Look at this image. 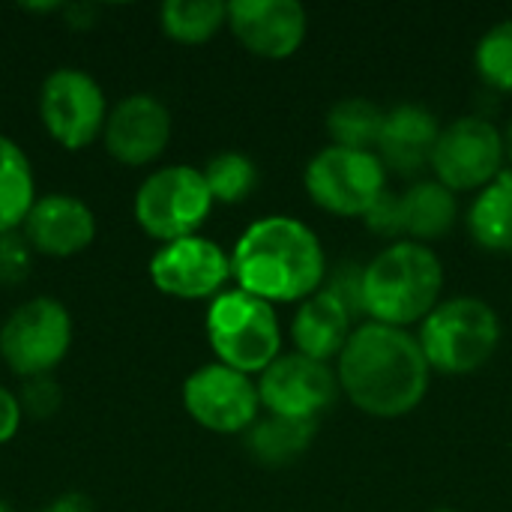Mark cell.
<instances>
[{
    "mask_svg": "<svg viewBox=\"0 0 512 512\" xmlns=\"http://www.w3.org/2000/svg\"><path fill=\"white\" fill-rule=\"evenodd\" d=\"M309 198L336 216H366L387 192V168L372 150L324 147L303 174Z\"/></svg>",
    "mask_w": 512,
    "mask_h": 512,
    "instance_id": "cell-8",
    "label": "cell"
},
{
    "mask_svg": "<svg viewBox=\"0 0 512 512\" xmlns=\"http://www.w3.org/2000/svg\"><path fill=\"white\" fill-rule=\"evenodd\" d=\"M477 72L495 90L512 93V18L495 24L477 42Z\"/></svg>",
    "mask_w": 512,
    "mask_h": 512,
    "instance_id": "cell-26",
    "label": "cell"
},
{
    "mask_svg": "<svg viewBox=\"0 0 512 512\" xmlns=\"http://www.w3.org/2000/svg\"><path fill=\"white\" fill-rule=\"evenodd\" d=\"M417 339L432 369L465 375L492 360L501 342V321L489 303L477 297H453L429 312Z\"/></svg>",
    "mask_w": 512,
    "mask_h": 512,
    "instance_id": "cell-4",
    "label": "cell"
},
{
    "mask_svg": "<svg viewBox=\"0 0 512 512\" xmlns=\"http://www.w3.org/2000/svg\"><path fill=\"white\" fill-rule=\"evenodd\" d=\"M159 24L168 39L180 45H201L228 24V3L222 0H168L159 6Z\"/></svg>",
    "mask_w": 512,
    "mask_h": 512,
    "instance_id": "cell-23",
    "label": "cell"
},
{
    "mask_svg": "<svg viewBox=\"0 0 512 512\" xmlns=\"http://www.w3.org/2000/svg\"><path fill=\"white\" fill-rule=\"evenodd\" d=\"M171 141V111L153 93H132L120 99L105 120L102 147L105 153L126 165L144 168L153 165Z\"/></svg>",
    "mask_w": 512,
    "mask_h": 512,
    "instance_id": "cell-15",
    "label": "cell"
},
{
    "mask_svg": "<svg viewBox=\"0 0 512 512\" xmlns=\"http://www.w3.org/2000/svg\"><path fill=\"white\" fill-rule=\"evenodd\" d=\"M432 366L420 339L390 324H360L339 354V390L369 417H405L429 390Z\"/></svg>",
    "mask_w": 512,
    "mask_h": 512,
    "instance_id": "cell-1",
    "label": "cell"
},
{
    "mask_svg": "<svg viewBox=\"0 0 512 512\" xmlns=\"http://www.w3.org/2000/svg\"><path fill=\"white\" fill-rule=\"evenodd\" d=\"M18 402H21V411L36 417V420H45V417H54L60 402H63V393H60V384L54 381V375H42V378H30L21 384V393H18Z\"/></svg>",
    "mask_w": 512,
    "mask_h": 512,
    "instance_id": "cell-28",
    "label": "cell"
},
{
    "mask_svg": "<svg viewBox=\"0 0 512 512\" xmlns=\"http://www.w3.org/2000/svg\"><path fill=\"white\" fill-rule=\"evenodd\" d=\"M456 216V192L438 180H420L405 189V195H393L387 189L363 219L381 237H411L414 243H423L444 237L456 225Z\"/></svg>",
    "mask_w": 512,
    "mask_h": 512,
    "instance_id": "cell-14",
    "label": "cell"
},
{
    "mask_svg": "<svg viewBox=\"0 0 512 512\" xmlns=\"http://www.w3.org/2000/svg\"><path fill=\"white\" fill-rule=\"evenodd\" d=\"M315 420H291V417H276L270 414L267 420H255L246 444L249 453L267 465V468H282L297 462L315 441Z\"/></svg>",
    "mask_w": 512,
    "mask_h": 512,
    "instance_id": "cell-21",
    "label": "cell"
},
{
    "mask_svg": "<svg viewBox=\"0 0 512 512\" xmlns=\"http://www.w3.org/2000/svg\"><path fill=\"white\" fill-rule=\"evenodd\" d=\"M39 512H93V504L87 498H81V495H63L51 507H45V510Z\"/></svg>",
    "mask_w": 512,
    "mask_h": 512,
    "instance_id": "cell-31",
    "label": "cell"
},
{
    "mask_svg": "<svg viewBox=\"0 0 512 512\" xmlns=\"http://www.w3.org/2000/svg\"><path fill=\"white\" fill-rule=\"evenodd\" d=\"M504 135L483 117H459L441 126L432 153V171L450 192L486 189L504 171Z\"/></svg>",
    "mask_w": 512,
    "mask_h": 512,
    "instance_id": "cell-10",
    "label": "cell"
},
{
    "mask_svg": "<svg viewBox=\"0 0 512 512\" xmlns=\"http://www.w3.org/2000/svg\"><path fill=\"white\" fill-rule=\"evenodd\" d=\"M435 512H456V510H435Z\"/></svg>",
    "mask_w": 512,
    "mask_h": 512,
    "instance_id": "cell-34",
    "label": "cell"
},
{
    "mask_svg": "<svg viewBox=\"0 0 512 512\" xmlns=\"http://www.w3.org/2000/svg\"><path fill=\"white\" fill-rule=\"evenodd\" d=\"M468 228L477 246L489 252L512 249V171H501L468 210Z\"/></svg>",
    "mask_w": 512,
    "mask_h": 512,
    "instance_id": "cell-22",
    "label": "cell"
},
{
    "mask_svg": "<svg viewBox=\"0 0 512 512\" xmlns=\"http://www.w3.org/2000/svg\"><path fill=\"white\" fill-rule=\"evenodd\" d=\"M36 204V177L27 153L9 135H0V234L21 231Z\"/></svg>",
    "mask_w": 512,
    "mask_h": 512,
    "instance_id": "cell-20",
    "label": "cell"
},
{
    "mask_svg": "<svg viewBox=\"0 0 512 512\" xmlns=\"http://www.w3.org/2000/svg\"><path fill=\"white\" fill-rule=\"evenodd\" d=\"M183 408L207 432L237 435L258 420V384L222 363H207L183 381Z\"/></svg>",
    "mask_w": 512,
    "mask_h": 512,
    "instance_id": "cell-11",
    "label": "cell"
},
{
    "mask_svg": "<svg viewBox=\"0 0 512 512\" xmlns=\"http://www.w3.org/2000/svg\"><path fill=\"white\" fill-rule=\"evenodd\" d=\"M21 234L36 255L72 258L96 240V213L69 192H51L36 198Z\"/></svg>",
    "mask_w": 512,
    "mask_h": 512,
    "instance_id": "cell-17",
    "label": "cell"
},
{
    "mask_svg": "<svg viewBox=\"0 0 512 512\" xmlns=\"http://www.w3.org/2000/svg\"><path fill=\"white\" fill-rule=\"evenodd\" d=\"M444 267L441 258L414 240H396L381 249L363 270L366 312L378 324L408 327L423 324L441 303Z\"/></svg>",
    "mask_w": 512,
    "mask_h": 512,
    "instance_id": "cell-3",
    "label": "cell"
},
{
    "mask_svg": "<svg viewBox=\"0 0 512 512\" xmlns=\"http://www.w3.org/2000/svg\"><path fill=\"white\" fill-rule=\"evenodd\" d=\"M339 393V378L321 360L303 354L276 357L258 378L261 405L276 417L315 420L324 414Z\"/></svg>",
    "mask_w": 512,
    "mask_h": 512,
    "instance_id": "cell-13",
    "label": "cell"
},
{
    "mask_svg": "<svg viewBox=\"0 0 512 512\" xmlns=\"http://www.w3.org/2000/svg\"><path fill=\"white\" fill-rule=\"evenodd\" d=\"M33 255L36 252L30 249L21 231L0 234V285L3 288L21 285L33 270Z\"/></svg>",
    "mask_w": 512,
    "mask_h": 512,
    "instance_id": "cell-27",
    "label": "cell"
},
{
    "mask_svg": "<svg viewBox=\"0 0 512 512\" xmlns=\"http://www.w3.org/2000/svg\"><path fill=\"white\" fill-rule=\"evenodd\" d=\"M207 342L216 363L231 366L243 375L264 372L282 348L279 318L270 303L234 288L210 300L204 318Z\"/></svg>",
    "mask_w": 512,
    "mask_h": 512,
    "instance_id": "cell-5",
    "label": "cell"
},
{
    "mask_svg": "<svg viewBox=\"0 0 512 512\" xmlns=\"http://www.w3.org/2000/svg\"><path fill=\"white\" fill-rule=\"evenodd\" d=\"M327 273L321 240L309 225L291 216H267L252 222L234 252L231 279L237 288L264 303H294L321 291Z\"/></svg>",
    "mask_w": 512,
    "mask_h": 512,
    "instance_id": "cell-2",
    "label": "cell"
},
{
    "mask_svg": "<svg viewBox=\"0 0 512 512\" xmlns=\"http://www.w3.org/2000/svg\"><path fill=\"white\" fill-rule=\"evenodd\" d=\"M150 282L165 297L216 300L231 279V255L201 234L162 243L150 258Z\"/></svg>",
    "mask_w": 512,
    "mask_h": 512,
    "instance_id": "cell-12",
    "label": "cell"
},
{
    "mask_svg": "<svg viewBox=\"0 0 512 512\" xmlns=\"http://www.w3.org/2000/svg\"><path fill=\"white\" fill-rule=\"evenodd\" d=\"M207 189L213 195V201L219 204H240L252 195L255 183H258V168L249 156L225 150L216 153L204 168H201Z\"/></svg>",
    "mask_w": 512,
    "mask_h": 512,
    "instance_id": "cell-25",
    "label": "cell"
},
{
    "mask_svg": "<svg viewBox=\"0 0 512 512\" xmlns=\"http://www.w3.org/2000/svg\"><path fill=\"white\" fill-rule=\"evenodd\" d=\"M228 27L246 51L285 60L303 45L309 18L297 0H231Z\"/></svg>",
    "mask_w": 512,
    "mask_h": 512,
    "instance_id": "cell-16",
    "label": "cell"
},
{
    "mask_svg": "<svg viewBox=\"0 0 512 512\" xmlns=\"http://www.w3.org/2000/svg\"><path fill=\"white\" fill-rule=\"evenodd\" d=\"M213 204L216 201L201 168L165 165L141 180L132 198V216L147 237L159 243H174L198 234Z\"/></svg>",
    "mask_w": 512,
    "mask_h": 512,
    "instance_id": "cell-6",
    "label": "cell"
},
{
    "mask_svg": "<svg viewBox=\"0 0 512 512\" xmlns=\"http://www.w3.org/2000/svg\"><path fill=\"white\" fill-rule=\"evenodd\" d=\"M72 348V315L54 297H30L0 324V360L21 378L54 375Z\"/></svg>",
    "mask_w": 512,
    "mask_h": 512,
    "instance_id": "cell-7",
    "label": "cell"
},
{
    "mask_svg": "<svg viewBox=\"0 0 512 512\" xmlns=\"http://www.w3.org/2000/svg\"><path fill=\"white\" fill-rule=\"evenodd\" d=\"M384 117H387V111H381L375 102H369L363 96H348V99H339L327 111V132L336 147L372 150V147H378Z\"/></svg>",
    "mask_w": 512,
    "mask_h": 512,
    "instance_id": "cell-24",
    "label": "cell"
},
{
    "mask_svg": "<svg viewBox=\"0 0 512 512\" xmlns=\"http://www.w3.org/2000/svg\"><path fill=\"white\" fill-rule=\"evenodd\" d=\"M351 315L348 309L330 294V291H315L306 297L291 321V336L297 345V354L312 357L327 363L330 357H339L345 342L351 339Z\"/></svg>",
    "mask_w": 512,
    "mask_h": 512,
    "instance_id": "cell-19",
    "label": "cell"
},
{
    "mask_svg": "<svg viewBox=\"0 0 512 512\" xmlns=\"http://www.w3.org/2000/svg\"><path fill=\"white\" fill-rule=\"evenodd\" d=\"M438 138H441L438 117L423 105L405 102L387 111L384 129L378 138V156L384 168H393L399 174H414L432 165Z\"/></svg>",
    "mask_w": 512,
    "mask_h": 512,
    "instance_id": "cell-18",
    "label": "cell"
},
{
    "mask_svg": "<svg viewBox=\"0 0 512 512\" xmlns=\"http://www.w3.org/2000/svg\"><path fill=\"white\" fill-rule=\"evenodd\" d=\"M21 420H24V411H21V402H18V393L0 387V447L9 444L18 429H21Z\"/></svg>",
    "mask_w": 512,
    "mask_h": 512,
    "instance_id": "cell-30",
    "label": "cell"
},
{
    "mask_svg": "<svg viewBox=\"0 0 512 512\" xmlns=\"http://www.w3.org/2000/svg\"><path fill=\"white\" fill-rule=\"evenodd\" d=\"M504 147H507V156L512 159V123L507 126V135H504Z\"/></svg>",
    "mask_w": 512,
    "mask_h": 512,
    "instance_id": "cell-32",
    "label": "cell"
},
{
    "mask_svg": "<svg viewBox=\"0 0 512 512\" xmlns=\"http://www.w3.org/2000/svg\"><path fill=\"white\" fill-rule=\"evenodd\" d=\"M108 111L102 84L84 69L60 66L39 87V120L63 150L75 153L102 138Z\"/></svg>",
    "mask_w": 512,
    "mask_h": 512,
    "instance_id": "cell-9",
    "label": "cell"
},
{
    "mask_svg": "<svg viewBox=\"0 0 512 512\" xmlns=\"http://www.w3.org/2000/svg\"><path fill=\"white\" fill-rule=\"evenodd\" d=\"M0 512H12L9 507H6V501H0Z\"/></svg>",
    "mask_w": 512,
    "mask_h": 512,
    "instance_id": "cell-33",
    "label": "cell"
},
{
    "mask_svg": "<svg viewBox=\"0 0 512 512\" xmlns=\"http://www.w3.org/2000/svg\"><path fill=\"white\" fill-rule=\"evenodd\" d=\"M363 270H366V267H357L354 261H348V264H342V267L330 276V282L324 285V291H330V294H333V297L348 309V315H351V318L366 315Z\"/></svg>",
    "mask_w": 512,
    "mask_h": 512,
    "instance_id": "cell-29",
    "label": "cell"
}]
</instances>
